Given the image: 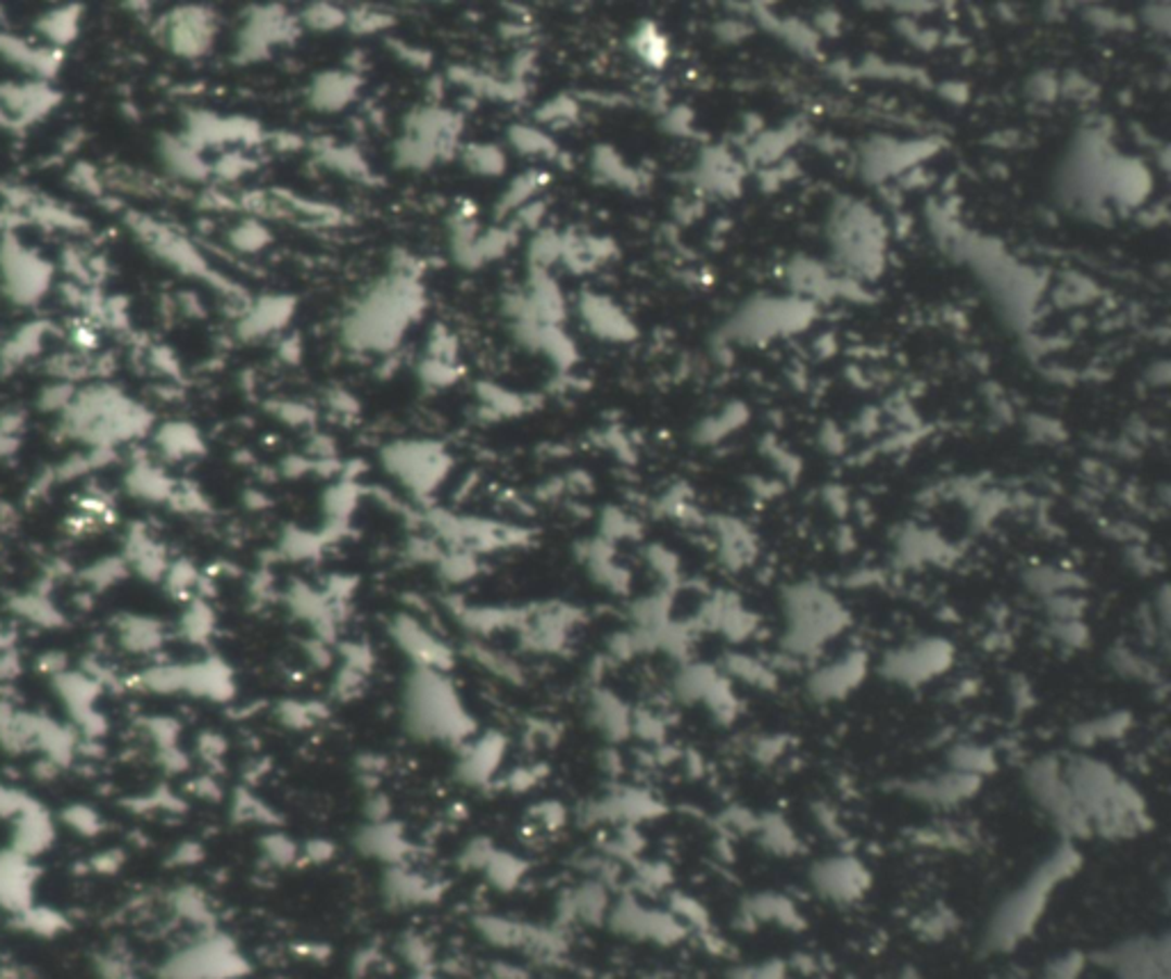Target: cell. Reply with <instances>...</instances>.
Wrapping results in <instances>:
<instances>
[{
  "label": "cell",
  "instance_id": "cell-36",
  "mask_svg": "<svg viewBox=\"0 0 1171 979\" xmlns=\"http://www.w3.org/2000/svg\"><path fill=\"white\" fill-rule=\"evenodd\" d=\"M442 580L449 584H462L470 582L479 572V561L472 549H449L444 551L442 559L435 563Z\"/></svg>",
  "mask_w": 1171,
  "mask_h": 979
},
{
  "label": "cell",
  "instance_id": "cell-8",
  "mask_svg": "<svg viewBox=\"0 0 1171 979\" xmlns=\"http://www.w3.org/2000/svg\"><path fill=\"white\" fill-rule=\"evenodd\" d=\"M245 970L241 954L222 936H208L161 964L163 979H231Z\"/></svg>",
  "mask_w": 1171,
  "mask_h": 979
},
{
  "label": "cell",
  "instance_id": "cell-40",
  "mask_svg": "<svg viewBox=\"0 0 1171 979\" xmlns=\"http://www.w3.org/2000/svg\"><path fill=\"white\" fill-rule=\"evenodd\" d=\"M16 920L21 925V929H26L30 933H39V936H55L62 929H67V920L62 918L58 911H51L47 906H37V904L30 911H26L24 915H18Z\"/></svg>",
  "mask_w": 1171,
  "mask_h": 979
},
{
  "label": "cell",
  "instance_id": "cell-1",
  "mask_svg": "<svg viewBox=\"0 0 1171 979\" xmlns=\"http://www.w3.org/2000/svg\"><path fill=\"white\" fill-rule=\"evenodd\" d=\"M1082 867V854L1075 842L1061 840L1051 854L1043 859L1028 879L997 902L989 915L982 948L989 954H1009L1023 945L1036 931L1057 888L1067 883Z\"/></svg>",
  "mask_w": 1171,
  "mask_h": 979
},
{
  "label": "cell",
  "instance_id": "cell-58",
  "mask_svg": "<svg viewBox=\"0 0 1171 979\" xmlns=\"http://www.w3.org/2000/svg\"><path fill=\"white\" fill-rule=\"evenodd\" d=\"M305 854H307L311 861L318 863V861H326V859L332 856V847H330L326 840H314V842L307 844Z\"/></svg>",
  "mask_w": 1171,
  "mask_h": 979
},
{
  "label": "cell",
  "instance_id": "cell-47",
  "mask_svg": "<svg viewBox=\"0 0 1171 979\" xmlns=\"http://www.w3.org/2000/svg\"><path fill=\"white\" fill-rule=\"evenodd\" d=\"M474 659L479 664H483L489 673H495L499 677H506V679H513V677H520V669L510 662L508 657L495 652V650H487L483 646H476L474 648Z\"/></svg>",
  "mask_w": 1171,
  "mask_h": 979
},
{
  "label": "cell",
  "instance_id": "cell-43",
  "mask_svg": "<svg viewBox=\"0 0 1171 979\" xmlns=\"http://www.w3.org/2000/svg\"><path fill=\"white\" fill-rule=\"evenodd\" d=\"M1087 966V959L1080 952H1067L1048 962L1041 972V979H1080Z\"/></svg>",
  "mask_w": 1171,
  "mask_h": 979
},
{
  "label": "cell",
  "instance_id": "cell-26",
  "mask_svg": "<svg viewBox=\"0 0 1171 979\" xmlns=\"http://www.w3.org/2000/svg\"><path fill=\"white\" fill-rule=\"evenodd\" d=\"M382 888H385V895L392 904H400V906H417V904H423V902H433L435 900V883L431 879H425L421 875H417V872H410L406 867H398L394 865L387 877H385V883H382Z\"/></svg>",
  "mask_w": 1171,
  "mask_h": 979
},
{
  "label": "cell",
  "instance_id": "cell-6",
  "mask_svg": "<svg viewBox=\"0 0 1171 979\" xmlns=\"http://www.w3.org/2000/svg\"><path fill=\"white\" fill-rule=\"evenodd\" d=\"M1096 964L1115 979H1171L1167 933H1140L1096 954Z\"/></svg>",
  "mask_w": 1171,
  "mask_h": 979
},
{
  "label": "cell",
  "instance_id": "cell-22",
  "mask_svg": "<svg viewBox=\"0 0 1171 979\" xmlns=\"http://www.w3.org/2000/svg\"><path fill=\"white\" fill-rule=\"evenodd\" d=\"M506 751V741L499 735H487L462 751L458 762V776L470 785H483L495 776Z\"/></svg>",
  "mask_w": 1171,
  "mask_h": 979
},
{
  "label": "cell",
  "instance_id": "cell-44",
  "mask_svg": "<svg viewBox=\"0 0 1171 979\" xmlns=\"http://www.w3.org/2000/svg\"><path fill=\"white\" fill-rule=\"evenodd\" d=\"M142 726H144L149 739L156 743L158 751L177 747V739H179V723L177 721L165 719V716H152V719H144Z\"/></svg>",
  "mask_w": 1171,
  "mask_h": 979
},
{
  "label": "cell",
  "instance_id": "cell-23",
  "mask_svg": "<svg viewBox=\"0 0 1171 979\" xmlns=\"http://www.w3.org/2000/svg\"><path fill=\"white\" fill-rule=\"evenodd\" d=\"M588 719L611 741H623L632 735V710L607 689L593 691Z\"/></svg>",
  "mask_w": 1171,
  "mask_h": 979
},
{
  "label": "cell",
  "instance_id": "cell-63",
  "mask_svg": "<svg viewBox=\"0 0 1171 979\" xmlns=\"http://www.w3.org/2000/svg\"><path fill=\"white\" fill-rule=\"evenodd\" d=\"M895 979H925V977L920 975V970H915V968L906 966V968H902V970H900V975H898Z\"/></svg>",
  "mask_w": 1171,
  "mask_h": 979
},
{
  "label": "cell",
  "instance_id": "cell-42",
  "mask_svg": "<svg viewBox=\"0 0 1171 979\" xmlns=\"http://www.w3.org/2000/svg\"><path fill=\"white\" fill-rule=\"evenodd\" d=\"M321 547H323L321 536L303 534V531H289L282 541V555L295 561H303V559H314L321 555Z\"/></svg>",
  "mask_w": 1171,
  "mask_h": 979
},
{
  "label": "cell",
  "instance_id": "cell-18",
  "mask_svg": "<svg viewBox=\"0 0 1171 979\" xmlns=\"http://www.w3.org/2000/svg\"><path fill=\"white\" fill-rule=\"evenodd\" d=\"M233 673L220 657H208L195 664H183V691L195 696L225 702L233 696Z\"/></svg>",
  "mask_w": 1171,
  "mask_h": 979
},
{
  "label": "cell",
  "instance_id": "cell-56",
  "mask_svg": "<svg viewBox=\"0 0 1171 979\" xmlns=\"http://www.w3.org/2000/svg\"><path fill=\"white\" fill-rule=\"evenodd\" d=\"M200 751L206 760H218L225 753V739L220 735L204 733L200 737Z\"/></svg>",
  "mask_w": 1171,
  "mask_h": 979
},
{
  "label": "cell",
  "instance_id": "cell-31",
  "mask_svg": "<svg viewBox=\"0 0 1171 979\" xmlns=\"http://www.w3.org/2000/svg\"><path fill=\"white\" fill-rule=\"evenodd\" d=\"M1128 728H1131V719H1128L1123 712L1107 714V716H1100L1078 726L1073 733V741L1078 743V747H1094V743H1103V741H1110L1125 735Z\"/></svg>",
  "mask_w": 1171,
  "mask_h": 979
},
{
  "label": "cell",
  "instance_id": "cell-28",
  "mask_svg": "<svg viewBox=\"0 0 1171 979\" xmlns=\"http://www.w3.org/2000/svg\"><path fill=\"white\" fill-rule=\"evenodd\" d=\"M126 485H129L136 497H142L147 501H165L175 493L173 481L147 462L133 467L129 479H126Z\"/></svg>",
  "mask_w": 1171,
  "mask_h": 979
},
{
  "label": "cell",
  "instance_id": "cell-16",
  "mask_svg": "<svg viewBox=\"0 0 1171 979\" xmlns=\"http://www.w3.org/2000/svg\"><path fill=\"white\" fill-rule=\"evenodd\" d=\"M392 636L394 644L412 659L415 669L444 671L451 666V650L410 615H398L392 623Z\"/></svg>",
  "mask_w": 1171,
  "mask_h": 979
},
{
  "label": "cell",
  "instance_id": "cell-37",
  "mask_svg": "<svg viewBox=\"0 0 1171 979\" xmlns=\"http://www.w3.org/2000/svg\"><path fill=\"white\" fill-rule=\"evenodd\" d=\"M726 673L730 679L737 677V679H743V683H749L753 687H762V689H769L774 687L776 683V675L766 669L764 664H760L758 659L753 657H743V654H733L726 659Z\"/></svg>",
  "mask_w": 1171,
  "mask_h": 979
},
{
  "label": "cell",
  "instance_id": "cell-57",
  "mask_svg": "<svg viewBox=\"0 0 1171 979\" xmlns=\"http://www.w3.org/2000/svg\"><path fill=\"white\" fill-rule=\"evenodd\" d=\"M101 979H138V977L131 975V970H126L124 964H119L115 959H109V962H103Z\"/></svg>",
  "mask_w": 1171,
  "mask_h": 979
},
{
  "label": "cell",
  "instance_id": "cell-4",
  "mask_svg": "<svg viewBox=\"0 0 1171 979\" xmlns=\"http://www.w3.org/2000/svg\"><path fill=\"white\" fill-rule=\"evenodd\" d=\"M785 648L792 654H813L830 638L844 632V607L815 584H799L785 590Z\"/></svg>",
  "mask_w": 1171,
  "mask_h": 979
},
{
  "label": "cell",
  "instance_id": "cell-51",
  "mask_svg": "<svg viewBox=\"0 0 1171 979\" xmlns=\"http://www.w3.org/2000/svg\"><path fill=\"white\" fill-rule=\"evenodd\" d=\"M493 854H495V847L489 844V840H472L462 851V865L483 869L487 861L493 859Z\"/></svg>",
  "mask_w": 1171,
  "mask_h": 979
},
{
  "label": "cell",
  "instance_id": "cell-46",
  "mask_svg": "<svg viewBox=\"0 0 1171 979\" xmlns=\"http://www.w3.org/2000/svg\"><path fill=\"white\" fill-rule=\"evenodd\" d=\"M323 708H314L311 702H284V705L280 708V719L282 723H287V726L291 728H307L311 726V723L321 716Z\"/></svg>",
  "mask_w": 1171,
  "mask_h": 979
},
{
  "label": "cell",
  "instance_id": "cell-32",
  "mask_svg": "<svg viewBox=\"0 0 1171 979\" xmlns=\"http://www.w3.org/2000/svg\"><path fill=\"white\" fill-rule=\"evenodd\" d=\"M755 834L760 836V842L764 844V849H769L772 854H780V856L797 854L799 838L792 831V826L787 824L785 819H780V817L758 819Z\"/></svg>",
  "mask_w": 1171,
  "mask_h": 979
},
{
  "label": "cell",
  "instance_id": "cell-64",
  "mask_svg": "<svg viewBox=\"0 0 1171 979\" xmlns=\"http://www.w3.org/2000/svg\"><path fill=\"white\" fill-rule=\"evenodd\" d=\"M417 979H431V977H425V975H421V977H417Z\"/></svg>",
  "mask_w": 1171,
  "mask_h": 979
},
{
  "label": "cell",
  "instance_id": "cell-25",
  "mask_svg": "<svg viewBox=\"0 0 1171 979\" xmlns=\"http://www.w3.org/2000/svg\"><path fill=\"white\" fill-rule=\"evenodd\" d=\"M117 641L133 654H152L165 644V627L161 621L138 613H122L115 619Z\"/></svg>",
  "mask_w": 1171,
  "mask_h": 979
},
{
  "label": "cell",
  "instance_id": "cell-20",
  "mask_svg": "<svg viewBox=\"0 0 1171 979\" xmlns=\"http://www.w3.org/2000/svg\"><path fill=\"white\" fill-rule=\"evenodd\" d=\"M122 557L129 563V568L147 582H163L169 568L165 547L149 536L144 526H133L129 534H126Z\"/></svg>",
  "mask_w": 1171,
  "mask_h": 979
},
{
  "label": "cell",
  "instance_id": "cell-53",
  "mask_svg": "<svg viewBox=\"0 0 1171 979\" xmlns=\"http://www.w3.org/2000/svg\"><path fill=\"white\" fill-rule=\"evenodd\" d=\"M21 671H24L21 654L14 648L0 650V685L12 683V679H16L21 675Z\"/></svg>",
  "mask_w": 1171,
  "mask_h": 979
},
{
  "label": "cell",
  "instance_id": "cell-60",
  "mask_svg": "<svg viewBox=\"0 0 1171 979\" xmlns=\"http://www.w3.org/2000/svg\"><path fill=\"white\" fill-rule=\"evenodd\" d=\"M175 856H177L179 863H195V861L202 856V851H200L198 844H190V842H188V844H181V847L177 849V854H175Z\"/></svg>",
  "mask_w": 1171,
  "mask_h": 979
},
{
  "label": "cell",
  "instance_id": "cell-14",
  "mask_svg": "<svg viewBox=\"0 0 1171 979\" xmlns=\"http://www.w3.org/2000/svg\"><path fill=\"white\" fill-rule=\"evenodd\" d=\"M867 666V654L863 650H851L836 662L819 666L807 679V691L819 702L842 700L863 685Z\"/></svg>",
  "mask_w": 1171,
  "mask_h": 979
},
{
  "label": "cell",
  "instance_id": "cell-35",
  "mask_svg": "<svg viewBox=\"0 0 1171 979\" xmlns=\"http://www.w3.org/2000/svg\"><path fill=\"white\" fill-rule=\"evenodd\" d=\"M158 444H161L163 454H167L169 458H183V456H190V454H198L202 449V442H200L195 429H193V425H188V423H169V425H165V429L158 435Z\"/></svg>",
  "mask_w": 1171,
  "mask_h": 979
},
{
  "label": "cell",
  "instance_id": "cell-49",
  "mask_svg": "<svg viewBox=\"0 0 1171 979\" xmlns=\"http://www.w3.org/2000/svg\"><path fill=\"white\" fill-rule=\"evenodd\" d=\"M175 906L181 915H186V918L190 920H204L208 915V908L202 900V895L198 890H190V888H181L177 895H175Z\"/></svg>",
  "mask_w": 1171,
  "mask_h": 979
},
{
  "label": "cell",
  "instance_id": "cell-5",
  "mask_svg": "<svg viewBox=\"0 0 1171 979\" xmlns=\"http://www.w3.org/2000/svg\"><path fill=\"white\" fill-rule=\"evenodd\" d=\"M1026 790L1032 801L1041 808L1057 831L1067 842L1092 838V828L1080 813V808L1069 790L1067 776H1064L1061 760L1055 755H1043L1028 764L1026 770Z\"/></svg>",
  "mask_w": 1171,
  "mask_h": 979
},
{
  "label": "cell",
  "instance_id": "cell-9",
  "mask_svg": "<svg viewBox=\"0 0 1171 979\" xmlns=\"http://www.w3.org/2000/svg\"><path fill=\"white\" fill-rule=\"evenodd\" d=\"M807 881H811L813 890L822 900L838 906H849L861 902L869 892L871 872L861 859L851 854H838L817 861L811 872H807Z\"/></svg>",
  "mask_w": 1171,
  "mask_h": 979
},
{
  "label": "cell",
  "instance_id": "cell-15",
  "mask_svg": "<svg viewBox=\"0 0 1171 979\" xmlns=\"http://www.w3.org/2000/svg\"><path fill=\"white\" fill-rule=\"evenodd\" d=\"M37 867L33 859L18 854L12 847L0 851V908L14 918L35 906Z\"/></svg>",
  "mask_w": 1171,
  "mask_h": 979
},
{
  "label": "cell",
  "instance_id": "cell-13",
  "mask_svg": "<svg viewBox=\"0 0 1171 979\" xmlns=\"http://www.w3.org/2000/svg\"><path fill=\"white\" fill-rule=\"evenodd\" d=\"M984 778H977L970 774H962L954 770H945L935 776L915 778L902 785V792L911 799L929 808H956L966 801H970L979 790H982Z\"/></svg>",
  "mask_w": 1171,
  "mask_h": 979
},
{
  "label": "cell",
  "instance_id": "cell-11",
  "mask_svg": "<svg viewBox=\"0 0 1171 979\" xmlns=\"http://www.w3.org/2000/svg\"><path fill=\"white\" fill-rule=\"evenodd\" d=\"M53 689L62 705L69 712L74 726L88 737H101L105 733V719L97 710L101 685L85 671H65L53 677Z\"/></svg>",
  "mask_w": 1171,
  "mask_h": 979
},
{
  "label": "cell",
  "instance_id": "cell-33",
  "mask_svg": "<svg viewBox=\"0 0 1171 979\" xmlns=\"http://www.w3.org/2000/svg\"><path fill=\"white\" fill-rule=\"evenodd\" d=\"M129 572L131 568L124 561V557H105L90 563L88 568H82L78 577L90 588L103 590V588H113L115 584H119Z\"/></svg>",
  "mask_w": 1171,
  "mask_h": 979
},
{
  "label": "cell",
  "instance_id": "cell-54",
  "mask_svg": "<svg viewBox=\"0 0 1171 979\" xmlns=\"http://www.w3.org/2000/svg\"><path fill=\"white\" fill-rule=\"evenodd\" d=\"M733 979H785V968L782 964H776V962L749 966V968L737 970Z\"/></svg>",
  "mask_w": 1171,
  "mask_h": 979
},
{
  "label": "cell",
  "instance_id": "cell-21",
  "mask_svg": "<svg viewBox=\"0 0 1171 979\" xmlns=\"http://www.w3.org/2000/svg\"><path fill=\"white\" fill-rule=\"evenodd\" d=\"M357 847H359L361 854H367V856L378 859V861L392 863V865H398L403 859L408 856V851H410V844H408L406 836H403L400 826L390 822V819L369 822L357 834Z\"/></svg>",
  "mask_w": 1171,
  "mask_h": 979
},
{
  "label": "cell",
  "instance_id": "cell-38",
  "mask_svg": "<svg viewBox=\"0 0 1171 979\" xmlns=\"http://www.w3.org/2000/svg\"><path fill=\"white\" fill-rule=\"evenodd\" d=\"M200 582L202 574L188 559L169 561V568L163 577V586L173 598H188L190 593L200 588Z\"/></svg>",
  "mask_w": 1171,
  "mask_h": 979
},
{
  "label": "cell",
  "instance_id": "cell-62",
  "mask_svg": "<svg viewBox=\"0 0 1171 979\" xmlns=\"http://www.w3.org/2000/svg\"><path fill=\"white\" fill-rule=\"evenodd\" d=\"M8 648H14V634L0 625V650H8Z\"/></svg>",
  "mask_w": 1171,
  "mask_h": 979
},
{
  "label": "cell",
  "instance_id": "cell-52",
  "mask_svg": "<svg viewBox=\"0 0 1171 979\" xmlns=\"http://www.w3.org/2000/svg\"><path fill=\"white\" fill-rule=\"evenodd\" d=\"M648 561H650V565L654 568L657 574H662V580H664L666 584H671V582L677 577V561L669 555L666 549H662V547L650 549Z\"/></svg>",
  "mask_w": 1171,
  "mask_h": 979
},
{
  "label": "cell",
  "instance_id": "cell-39",
  "mask_svg": "<svg viewBox=\"0 0 1171 979\" xmlns=\"http://www.w3.org/2000/svg\"><path fill=\"white\" fill-rule=\"evenodd\" d=\"M485 875L489 877V881H493L495 886L499 888H513L522 875H524V863L516 856L510 854H501V851L495 849L493 859L487 861V865L483 867Z\"/></svg>",
  "mask_w": 1171,
  "mask_h": 979
},
{
  "label": "cell",
  "instance_id": "cell-3",
  "mask_svg": "<svg viewBox=\"0 0 1171 979\" xmlns=\"http://www.w3.org/2000/svg\"><path fill=\"white\" fill-rule=\"evenodd\" d=\"M406 726L425 741H462L474 721L444 671L415 669L406 687Z\"/></svg>",
  "mask_w": 1171,
  "mask_h": 979
},
{
  "label": "cell",
  "instance_id": "cell-45",
  "mask_svg": "<svg viewBox=\"0 0 1171 979\" xmlns=\"http://www.w3.org/2000/svg\"><path fill=\"white\" fill-rule=\"evenodd\" d=\"M233 817H237L239 822H259V824H266L272 819L268 805H264L257 797H252L245 790L237 792V797H233Z\"/></svg>",
  "mask_w": 1171,
  "mask_h": 979
},
{
  "label": "cell",
  "instance_id": "cell-10",
  "mask_svg": "<svg viewBox=\"0 0 1171 979\" xmlns=\"http://www.w3.org/2000/svg\"><path fill=\"white\" fill-rule=\"evenodd\" d=\"M673 689L679 700L689 702V705L700 702L723 723L735 721L739 712L733 679L710 664H687L675 675Z\"/></svg>",
  "mask_w": 1171,
  "mask_h": 979
},
{
  "label": "cell",
  "instance_id": "cell-12",
  "mask_svg": "<svg viewBox=\"0 0 1171 979\" xmlns=\"http://www.w3.org/2000/svg\"><path fill=\"white\" fill-rule=\"evenodd\" d=\"M611 923L621 933L638 941L675 943L685 936V923L675 913L646 908L634 900H625L611 908Z\"/></svg>",
  "mask_w": 1171,
  "mask_h": 979
},
{
  "label": "cell",
  "instance_id": "cell-34",
  "mask_svg": "<svg viewBox=\"0 0 1171 979\" xmlns=\"http://www.w3.org/2000/svg\"><path fill=\"white\" fill-rule=\"evenodd\" d=\"M140 687L152 691L173 696L183 691V664H154L140 673Z\"/></svg>",
  "mask_w": 1171,
  "mask_h": 979
},
{
  "label": "cell",
  "instance_id": "cell-24",
  "mask_svg": "<svg viewBox=\"0 0 1171 979\" xmlns=\"http://www.w3.org/2000/svg\"><path fill=\"white\" fill-rule=\"evenodd\" d=\"M743 915L758 925H776L785 929H801L805 925L797 904L780 892H758L741 906Z\"/></svg>",
  "mask_w": 1171,
  "mask_h": 979
},
{
  "label": "cell",
  "instance_id": "cell-27",
  "mask_svg": "<svg viewBox=\"0 0 1171 979\" xmlns=\"http://www.w3.org/2000/svg\"><path fill=\"white\" fill-rule=\"evenodd\" d=\"M10 611L16 615V619L37 627L53 630V627L65 625V615H62L60 609L39 590L14 595V598L10 600Z\"/></svg>",
  "mask_w": 1171,
  "mask_h": 979
},
{
  "label": "cell",
  "instance_id": "cell-7",
  "mask_svg": "<svg viewBox=\"0 0 1171 979\" xmlns=\"http://www.w3.org/2000/svg\"><path fill=\"white\" fill-rule=\"evenodd\" d=\"M954 664V646L943 636H925L890 650L881 673L886 679L902 687H922L941 677Z\"/></svg>",
  "mask_w": 1171,
  "mask_h": 979
},
{
  "label": "cell",
  "instance_id": "cell-2",
  "mask_svg": "<svg viewBox=\"0 0 1171 979\" xmlns=\"http://www.w3.org/2000/svg\"><path fill=\"white\" fill-rule=\"evenodd\" d=\"M1061 767L1080 813L1092 828V836L1128 840L1146 831L1151 824L1146 801L1135 790V785L1121 778L1107 762L1075 753L1061 760Z\"/></svg>",
  "mask_w": 1171,
  "mask_h": 979
},
{
  "label": "cell",
  "instance_id": "cell-17",
  "mask_svg": "<svg viewBox=\"0 0 1171 979\" xmlns=\"http://www.w3.org/2000/svg\"><path fill=\"white\" fill-rule=\"evenodd\" d=\"M55 842V819L39 801H30L12 819V849L28 859H37Z\"/></svg>",
  "mask_w": 1171,
  "mask_h": 979
},
{
  "label": "cell",
  "instance_id": "cell-50",
  "mask_svg": "<svg viewBox=\"0 0 1171 979\" xmlns=\"http://www.w3.org/2000/svg\"><path fill=\"white\" fill-rule=\"evenodd\" d=\"M30 801H33V797H28L26 792H21V790H14V787H10V785H5L3 780H0V817L14 819Z\"/></svg>",
  "mask_w": 1171,
  "mask_h": 979
},
{
  "label": "cell",
  "instance_id": "cell-41",
  "mask_svg": "<svg viewBox=\"0 0 1171 979\" xmlns=\"http://www.w3.org/2000/svg\"><path fill=\"white\" fill-rule=\"evenodd\" d=\"M60 819H62V824H67L72 831H76L78 836H85V838H94V836H99L103 831L101 815L94 811V808L82 805V803L67 805L65 811H62Z\"/></svg>",
  "mask_w": 1171,
  "mask_h": 979
},
{
  "label": "cell",
  "instance_id": "cell-55",
  "mask_svg": "<svg viewBox=\"0 0 1171 979\" xmlns=\"http://www.w3.org/2000/svg\"><path fill=\"white\" fill-rule=\"evenodd\" d=\"M37 666H39L41 673H47L49 677H55V675L67 671V659H65V654H60V652H47V654H41L37 659Z\"/></svg>",
  "mask_w": 1171,
  "mask_h": 979
},
{
  "label": "cell",
  "instance_id": "cell-61",
  "mask_svg": "<svg viewBox=\"0 0 1171 979\" xmlns=\"http://www.w3.org/2000/svg\"><path fill=\"white\" fill-rule=\"evenodd\" d=\"M14 449H16V440H14V435H8V433L0 431V456H8V454H12Z\"/></svg>",
  "mask_w": 1171,
  "mask_h": 979
},
{
  "label": "cell",
  "instance_id": "cell-29",
  "mask_svg": "<svg viewBox=\"0 0 1171 979\" xmlns=\"http://www.w3.org/2000/svg\"><path fill=\"white\" fill-rule=\"evenodd\" d=\"M947 762H950V770L962 772V774H970V776H977V778H987L997 767V760H995L993 749L979 747V743H959V747H954L950 751Z\"/></svg>",
  "mask_w": 1171,
  "mask_h": 979
},
{
  "label": "cell",
  "instance_id": "cell-48",
  "mask_svg": "<svg viewBox=\"0 0 1171 979\" xmlns=\"http://www.w3.org/2000/svg\"><path fill=\"white\" fill-rule=\"evenodd\" d=\"M264 854L275 865H291L301 851L284 836H268L264 838Z\"/></svg>",
  "mask_w": 1171,
  "mask_h": 979
},
{
  "label": "cell",
  "instance_id": "cell-59",
  "mask_svg": "<svg viewBox=\"0 0 1171 979\" xmlns=\"http://www.w3.org/2000/svg\"><path fill=\"white\" fill-rule=\"evenodd\" d=\"M94 865L101 869V872H115L119 865H122V856L117 854V851H105L103 856H99L94 861Z\"/></svg>",
  "mask_w": 1171,
  "mask_h": 979
},
{
  "label": "cell",
  "instance_id": "cell-30",
  "mask_svg": "<svg viewBox=\"0 0 1171 979\" xmlns=\"http://www.w3.org/2000/svg\"><path fill=\"white\" fill-rule=\"evenodd\" d=\"M179 632L188 644H206L216 632V613L202 598L190 600L179 619Z\"/></svg>",
  "mask_w": 1171,
  "mask_h": 979
},
{
  "label": "cell",
  "instance_id": "cell-19",
  "mask_svg": "<svg viewBox=\"0 0 1171 979\" xmlns=\"http://www.w3.org/2000/svg\"><path fill=\"white\" fill-rule=\"evenodd\" d=\"M392 470L406 479L415 487L429 490L442 479L444 456H440L433 446H406V449H392L390 454Z\"/></svg>",
  "mask_w": 1171,
  "mask_h": 979
}]
</instances>
